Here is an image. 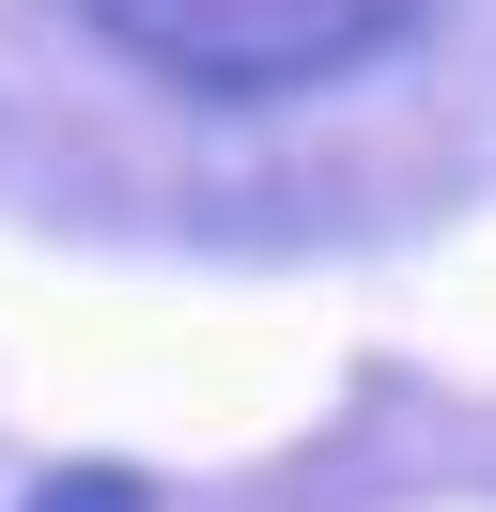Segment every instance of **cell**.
<instances>
[{
    "label": "cell",
    "instance_id": "cell-1",
    "mask_svg": "<svg viewBox=\"0 0 496 512\" xmlns=\"http://www.w3.org/2000/svg\"><path fill=\"white\" fill-rule=\"evenodd\" d=\"M140 78L202 109H264V94H326V78L388 63L434 0H78Z\"/></svg>",
    "mask_w": 496,
    "mask_h": 512
},
{
    "label": "cell",
    "instance_id": "cell-2",
    "mask_svg": "<svg viewBox=\"0 0 496 512\" xmlns=\"http://www.w3.org/2000/svg\"><path fill=\"white\" fill-rule=\"evenodd\" d=\"M16 512H155V481H140V466H47Z\"/></svg>",
    "mask_w": 496,
    "mask_h": 512
}]
</instances>
